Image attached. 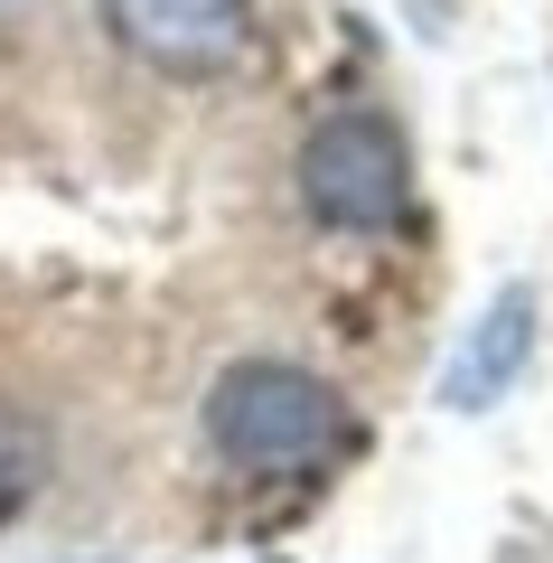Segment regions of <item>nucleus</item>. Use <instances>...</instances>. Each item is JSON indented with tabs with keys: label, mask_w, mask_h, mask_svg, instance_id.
I'll return each instance as SVG.
<instances>
[{
	"label": "nucleus",
	"mask_w": 553,
	"mask_h": 563,
	"mask_svg": "<svg viewBox=\"0 0 553 563\" xmlns=\"http://www.w3.org/2000/svg\"><path fill=\"white\" fill-rule=\"evenodd\" d=\"M300 198L319 225H347V235H376L403 217L413 198V161H403V132L385 113H329L300 141Z\"/></svg>",
	"instance_id": "2"
},
{
	"label": "nucleus",
	"mask_w": 553,
	"mask_h": 563,
	"mask_svg": "<svg viewBox=\"0 0 553 563\" xmlns=\"http://www.w3.org/2000/svg\"><path fill=\"white\" fill-rule=\"evenodd\" d=\"M207 442H217L235 470H254V479H291V470L338 461V451L356 442V422H347V404H338L310 366L244 357V366H225L217 395H207Z\"/></svg>",
	"instance_id": "1"
},
{
	"label": "nucleus",
	"mask_w": 553,
	"mask_h": 563,
	"mask_svg": "<svg viewBox=\"0 0 553 563\" xmlns=\"http://www.w3.org/2000/svg\"><path fill=\"white\" fill-rule=\"evenodd\" d=\"M103 29L159 76H217L244 57V0H103Z\"/></svg>",
	"instance_id": "3"
},
{
	"label": "nucleus",
	"mask_w": 553,
	"mask_h": 563,
	"mask_svg": "<svg viewBox=\"0 0 553 563\" xmlns=\"http://www.w3.org/2000/svg\"><path fill=\"white\" fill-rule=\"evenodd\" d=\"M526 357H534V291H526V282H507V291L469 320V339L441 357V404H451V413H488V404L516 385V366H526Z\"/></svg>",
	"instance_id": "4"
}]
</instances>
